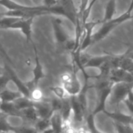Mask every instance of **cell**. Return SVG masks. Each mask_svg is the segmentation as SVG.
<instances>
[{
    "label": "cell",
    "instance_id": "6da1fadb",
    "mask_svg": "<svg viewBox=\"0 0 133 133\" xmlns=\"http://www.w3.org/2000/svg\"><path fill=\"white\" fill-rule=\"evenodd\" d=\"M133 11V0H131L130 5L129 9L122 15L116 18H113L111 20L104 22L102 23L101 27L95 33L93 34V44L97 43L98 41H101V40L104 39L106 37H108L110 33L117 27L119 24L127 21L129 19L133 18V15H132V12Z\"/></svg>",
    "mask_w": 133,
    "mask_h": 133
},
{
    "label": "cell",
    "instance_id": "7a4b0ae2",
    "mask_svg": "<svg viewBox=\"0 0 133 133\" xmlns=\"http://www.w3.org/2000/svg\"><path fill=\"white\" fill-rule=\"evenodd\" d=\"M133 83H115L111 92V104L113 105H119L127 98L129 92L132 88Z\"/></svg>",
    "mask_w": 133,
    "mask_h": 133
},
{
    "label": "cell",
    "instance_id": "3957f363",
    "mask_svg": "<svg viewBox=\"0 0 133 133\" xmlns=\"http://www.w3.org/2000/svg\"><path fill=\"white\" fill-rule=\"evenodd\" d=\"M34 55H35V63H34V67L33 69V79L30 83H28L26 84V86L30 89V90L31 89H33L34 87H37L39 82L45 77L43 66L41 63L37 49L34 45Z\"/></svg>",
    "mask_w": 133,
    "mask_h": 133
},
{
    "label": "cell",
    "instance_id": "277c9868",
    "mask_svg": "<svg viewBox=\"0 0 133 133\" xmlns=\"http://www.w3.org/2000/svg\"><path fill=\"white\" fill-rule=\"evenodd\" d=\"M34 16L26 17V18H19L16 21H15L11 26L9 29H19L24 34L27 41H31V34H32V23Z\"/></svg>",
    "mask_w": 133,
    "mask_h": 133
},
{
    "label": "cell",
    "instance_id": "5b68a950",
    "mask_svg": "<svg viewBox=\"0 0 133 133\" xmlns=\"http://www.w3.org/2000/svg\"><path fill=\"white\" fill-rule=\"evenodd\" d=\"M71 108H72V120L77 123L85 122V118L87 115V111L83 108L80 102L79 101L77 96L69 97Z\"/></svg>",
    "mask_w": 133,
    "mask_h": 133
},
{
    "label": "cell",
    "instance_id": "8992f818",
    "mask_svg": "<svg viewBox=\"0 0 133 133\" xmlns=\"http://www.w3.org/2000/svg\"><path fill=\"white\" fill-rule=\"evenodd\" d=\"M113 84H111V85H110L105 88H103L101 90H97V104H96L94 110L92 112L94 115L96 116V115H97L98 113L104 112L105 111L106 104H107L108 98L110 97Z\"/></svg>",
    "mask_w": 133,
    "mask_h": 133
},
{
    "label": "cell",
    "instance_id": "52a82bcc",
    "mask_svg": "<svg viewBox=\"0 0 133 133\" xmlns=\"http://www.w3.org/2000/svg\"><path fill=\"white\" fill-rule=\"evenodd\" d=\"M109 79L113 83H133V74L120 68L114 67L111 69Z\"/></svg>",
    "mask_w": 133,
    "mask_h": 133
},
{
    "label": "cell",
    "instance_id": "ba28073f",
    "mask_svg": "<svg viewBox=\"0 0 133 133\" xmlns=\"http://www.w3.org/2000/svg\"><path fill=\"white\" fill-rule=\"evenodd\" d=\"M62 85L67 92V94L69 95V97L78 96L83 89V85L80 83L79 80L77 78L76 72H74L72 79L69 82L65 83Z\"/></svg>",
    "mask_w": 133,
    "mask_h": 133
},
{
    "label": "cell",
    "instance_id": "9c48e42d",
    "mask_svg": "<svg viewBox=\"0 0 133 133\" xmlns=\"http://www.w3.org/2000/svg\"><path fill=\"white\" fill-rule=\"evenodd\" d=\"M52 26H53V31H54V34H55L56 41L58 44H64L65 43V41L69 37L62 26V21L59 19H53L52 20Z\"/></svg>",
    "mask_w": 133,
    "mask_h": 133
},
{
    "label": "cell",
    "instance_id": "30bf717a",
    "mask_svg": "<svg viewBox=\"0 0 133 133\" xmlns=\"http://www.w3.org/2000/svg\"><path fill=\"white\" fill-rule=\"evenodd\" d=\"M34 107L35 108L39 118H50L53 114V111L51 106L50 102L44 101V100L41 101L34 102Z\"/></svg>",
    "mask_w": 133,
    "mask_h": 133
},
{
    "label": "cell",
    "instance_id": "8fae6325",
    "mask_svg": "<svg viewBox=\"0 0 133 133\" xmlns=\"http://www.w3.org/2000/svg\"><path fill=\"white\" fill-rule=\"evenodd\" d=\"M51 128L54 132H63L64 121L62 115L59 111H55L50 117Z\"/></svg>",
    "mask_w": 133,
    "mask_h": 133
},
{
    "label": "cell",
    "instance_id": "7c38bea8",
    "mask_svg": "<svg viewBox=\"0 0 133 133\" xmlns=\"http://www.w3.org/2000/svg\"><path fill=\"white\" fill-rule=\"evenodd\" d=\"M104 113H105L109 118L116 122L133 125V115H125L120 112H109L106 110L104 111Z\"/></svg>",
    "mask_w": 133,
    "mask_h": 133
},
{
    "label": "cell",
    "instance_id": "4fadbf2b",
    "mask_svg": "<svg viewBox=\"0 0 133 133\" xmlns=\"http://www.w3.org/2000/svg\"><path fill=\"white\" fill-rule=\"evenodd\" d=\"M0 111L9 116L21 117V112L16 108L14 102H2L0 101Z\"/></svg>",
    "mask_w": 133,
    "mask_h": 133
},
{
    "label": "cell",
    "instance_id": "5bb4252c",
    "mask_svg": "<svg viewBox=\"0 0 133 133\" xmlns=\"http://www.w3.org/2000/svg\"><path fill=\"white\" fill-rule=\"evenodd\" d=\"M7 70H8V72H9V76H10V78H11V80L15 83V85L16 86V87L18 88V90H19L23 96L30 97V89L27 87L26 84H24V83H23L16 76V75L14 72H12L11 71L10 69L7 68Z\"/></svg>",
    "mask_w": 133,
    "mask_h": 133
},
{
    "label": "cell",
    "instance_id": "9a60e30c",
    "mask_svg": "<svg viewBox=\"0 0 133 133\" xmlns=\"http://www.w3.org/2000/svg\"><path fill=\"white\" fill-rule=\"evenodd\" d=\"M111 55H104V56H94L90 57L89 61L84 65L83 68H96L99 69L104 62H106L108 60L111 58Z\"/></svg>",
    "mask_w": 133,
    "mask_h": 133
},
{
    "label": "cell",
    "instance_id": "2e32d148",
    "mask_svg": "<svg viewBox=\"0 0 133 133\" xmlns=\"http://www.w3.org/2000/svg\"><path fill=\"white\" fill-rule=\"evenodd\" d=\"M23 96L19 91H12L5 88L0 92V101L2 102H14L19 97Z\"/></svg>",
    "mask_w": 133,
    "mask_h": 133
},
{
    "label": "cell",
    "instance_id": "e0dca14e",
    "mask_svg": "<svg viewBox=\"0 0 133 133\" xmlns=\"http://www.w3.org/2000/svg\"><path fill=\"white\" fill-rule=\"evenodd\" d=\"M34 128L37 132H53L51 128V122L50 118H39L34 125Z\"/></svg>",
    "mask_w": 133,
    "mask_h": 133
},
{
    "label": "cell",
    "instance_id": "ac0fdd59",
    "mask_svg": "<svg viewBox=\"0 0 133 133\" xmlns=\"http://www.w3.org/2000/svg\"><path fill=\"white\" fill-rule=\"evenodd\" d=\"M116 12V0H109L105 7L104 17L103 19V23L111 20L114 18Z\"/></svg>",
    "mask_w": 133,
    "mask_h": 133
},
{
    "label": "cell",
    "instance_id": "d6986e66",
    "mask_svg": "<svg viewBox=\"0 0 133 133\" xmlns=\"http://www.w3.org/2000/svg\"><path fill=\"white\" fill-rule=\"evenodd\" d=\"M20 112H21V117H23V118H25L28 121L36 122L39 119L37 112L34 106L29 107L26 109H23Z\"/></svg>",
    "mask_w": 133,
    "mask_h": 133
},
{
    "label": "cell",
    "instance_id": "ffe728a7",
    "mask_svg": "<svg viewBox=\"0 0 133 133\" xmlns=\"http://www.w3.org/2000/svg\"><path fill=\"white\" fill-rule=\"evenodd\" d=\"M14 104H15L16 108L19 111H21L23 109H26L29 107L34 106V101L28 97L22 96L14 101Z\"/></svg>",
    "mask_w": 133,
    "mask_h": 133
},
{
    "label": "cell",
    "instance_id": "44dd1931",
    "mask_svg": "<svg viewBox=\"0 0 133 133\" xmlns=\"http://www.w3.org/2000/svg\"><path fill=\"white\" fill-rule=\"evenodd\" d=\"M118 67L133 74V59L128 56V51L125 53Z\"/></svg>",
    "mask_w": 133,
    "mask_h": 133
},
{
    "label": "cell",
    "instance_id": "7402d4cb",
    "mask_svg": "<svg viewBox=\"0 0 133 133\" xmlns=\"http://www.w3.org/2000/svg\"><path fill=\"white\" fill-rule=\"evenodd\" d=\"M50 90L53 93V94L55 95V97L64 100L66 99L68 97H69V95L67 94V92L65 91V90L64 89V87H62V85L61 84L60 86H53L50 87Z\"/></svg>",
    "mask_w": 133,
    "mask_h": 133
},
{
    "label": "cell",
    "instance_id": "603a6c76",
    "mask_svg": "<svg viewBox=\"0 0 133 133\" xmlns=\"http://www.w3.org/2000/svg\"><path fill=\"white\" fill-rule=\"evenodd\" d=\"M30 98L34 101V102H37V101H41L44 100V93L41 90V89H40L37 87H34L33 89L30 90Z\"/></svg>",
    "mask_w": 133,
    "mask_h": 133
},
{
    "label": "cell",
    "instance_id": "cb8c5ba5",
    "mask_svg": "<svg viewBox=\"0 0 133 133\" xmlns=\"http://www.w3.org/2000/svg\"><path fill=\"white\" fill-rule=\"evenodd\" d=\"M7 115H2L0 116V132H13V128L12 127L7 121Z\"/></svg>",
    "mask_w": 133,
    "mask_h": 133
},
{
    "label": "cell",
    "instance_id": "d4e9b609",
    "mask_svg": "<svg viewBox=\"0 0 133 133\" xmlns=\"http://www.w3.org/2000/svg\"><path fill=\"white\" fill-rule=\"evenodd\" d=\"M94 118H95V115H94L93 113L87 115L86 118H85V125H86L87 128L88 129V130L92 132H97V130L96 129V127H95Z\"/></svg>",
    "mask_w": 133,
    "mask_h": 133
},
{
    "label": "cell",
    "instance_id": "484cf974",
    "mask_svg": "<svg viewBox=\"0 0 133 133\" xmlns=\"http://www.w3.org/2000/svg\"><path fill=\"white\" fill-rule=\"evenodd\" d=\"M115 126L118 132H133V125L123 124L115 122Z\"/></svg>",
    "mask_w": 133,
    "mask_h": 133
},
{
    "label": "cell",
    "instance_id": "4316f807",
    "mask_svg": "<svg viewBox=\"0 0 133 133\" xmlns=\"http://www.w3.org/2000/svg\"><path fill=\"white\" fill-rule=\"evenodd\" d=\"M52 111H60L62 108L63 106V100L59 99L58 97H54L51 101H50Z\"/></svg>",
    "mask_w": 133,
    "mask_h": 133
},
{
    "label": "cell",
    "instance_id": "83f0119b",
    "mask_svg": "<svg viewBox=\"0 0 133 133\" xmlns=\"http://www.w3.org/2000/svg\"><path fill=\"white\" fill-rule=\"evenodd\" d=\"M10 80L11 78L9 75H4V74L0 75V92L5 88V87L7 86L8 83Z\"/></svg>",
    "mask_w": 133,
    "mask_h": 133
},
{
    "label": "cell",
    "instance_id": "f1b7e54d",
    "mask_svg": "<svg viewBox=\"0 0 133 133\" xmlns=\"http://www.w3.org/2000/svg\"><path fill=\"white\" fill-rule=\"evenodd\" d=\"M73 73H74V72H64V73H62L59 76V80H60L61 84H63L65 83L69 82L72 79V77L73 76Z\"/></svg>",
    "mask_w": 133,
    "mask_h": 133
},
{
    "label": "cell",
    "instance_id": "f546056e",
    "mask_svg": "<svg viewBox=\"0 0 133 133\" xmlns=\"http://www.w3.org/2000/svg\"><path fill=\"white\" fill-rule=\"evenodd\" d=\"M44 5L49 7V6H52L54 5H56L57 3H58V0H42Z\"/></svg>",
    "mask_w": 133,
    "mask_h": 133
},
{
    "label": "cell",
    "instance_id": "4dcf8cb0",
    "mask_svg": "<svg viewBox=\"0 0 133 133\" xmlns=\"http://www.w3.org/2000/svg\"><path fill=\"white\" fill-rule=\"evenodd\" d=\"M124 103H125V104L126 105V107L128 108V109H129V111H130L131 115H133V102L129 101L126 98V99L124 101Z\"/></svg>",
    "mask_w": 133,
    "mask_h": 133
},
{
    "label": "cell",
    "instance_id": "1f68e13d",
    "mask_svg": "<svg viewBox=\"0 0 133 133\" xmlns=\"http://www.w3.org/2000/svg\"><path fill=\"white\" fill-rule=\"evenodd\" d=\"M128 56L130 57L131 58L133 59V49L131 48V49H129L128 50Z\"/></svg>",
    "mask_w": 133,
    "mask_h": 133
},
{
    "label": "cell",
    "instance_id": "d6a6232c",
    "mask_svg": "<svg viewBox=\"0 0 133 133\" xmlns=\"http://www.w3.org/2000/svg\"><path fill=\"white\" fill-rule=\"evenodd\" d=\"M4 115V114H3V113H2V112H1V111H0V116H1V115Z\"/></svg>",
    "mask_w": 133,
    "mask_h": 133
},
{
    "label": "cell",
    "instance_id": "836d02e7",
    "mask_svg": "<svg viewBox=\"0 0 133 133\" xmlns=\"http://www.w3.org/2000/svg\"><path fill=\"white\" fill-rule=\"evenodd\" d=\"M1 74H2V71H1V69H0V75H1Z\"/></svg>",
    "mask_w": 133,
    "mask_h": 133
},
{
    "label": "cell",
    "instance_id": "e575fe53",
    "mask_svg": "<svg viewBox=\"0 0 133 133\" xmlns=\"http://www.w3.org/2000/svg\"><path fill=\"white\" fill-rule=\"evenodd\" d=\"M35 1H42V0H35Z\"/></svg>",
    "mask_w": 133,
    "mask_h": 133
},
{
    "label": "cell",
    "instance_id": "d590c367",
    "mask_svg": "<svg viewBox=\"0 0 133 133\" xmlns=\"http://www.w3.org/2000/svg\"><path fill=\"white\" fill-rule=\"evenodd\" d=\"M132 90H133V87H132Z\"/></svg>",
    "mask_w": 133,
    "mask_h": 133
}]
</instances>
